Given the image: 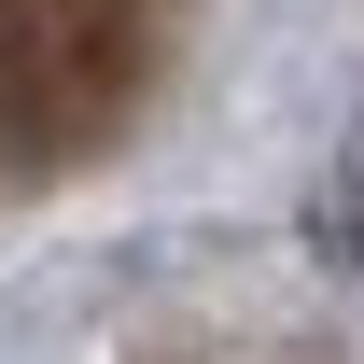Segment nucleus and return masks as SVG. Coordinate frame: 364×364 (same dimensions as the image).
<instances>
[{
	"instance_id": "nucleus-1",
	"label": "nucleus",
	"mask_w": 364,
	"mask_h": 364,
	"mask_svg": "<svg viewBox=\"0 0 364 364\" xmlns=\"http://www.w3.org/2000/svg\"><path fill=\"white\" fill-rule=\"evenodd\" d=\"M168 0H0V182L70 168L154 70Z\"/></svg>"
}]
</instances>
